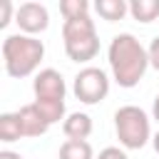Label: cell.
I'll list each match as a JSON object with an SVG mask.
<instances>
[{"instance_id": "obj_1", "label": "cell", "mask_w": 159, "mask_h": 159, "mask_svg": "<svg viewBox=\"0 0 159 159\" xmlns=\"http://www.w3.org/2000/svg\"><path fill=\"white\" fill-rule=\"evenodd\" d=\"M107 62H109V72H112V80L124 87V89H132L137 87L144 75H147V67H149V52L147 47L132 35V32H119L109 40V47H107Z\"/></svg>"}, {"instance_id": "obj_2", "label": "cell", "mask_w": 159, "mask_h": 159, "mask_svg": "<svg viewBox=\"0 0 159 159\" xmlns=\"http://www.w3.org/2000/svg\"><path fill=\"white\" fill-rule=\"evenodd\" d=\"M42 57H45V45L32 35L15 32L2 40V65H5V72L15 80L37 75Z\"/></svg>"}, {"instance_id": "obj_3", "label": "cell", "mask_w": 159, "mask_h": 159, "mask_svg": "<svg viewBox=\"0 0 159 159\" xmlns=\"http://www.w3.org/2000/svg\"><path fill=\"white\" fill-rule=\"evenodd\" d=\"M62 45H65V55L77 65L94 60L99 52V37H97L94 20L89 15L65 20L62 22Z\"/></svg>"}, {"instance_id": "obj_4", "label": "cell", "mask_w": 159, "mask_h": 159, "mask_svg": "<svg viewBox=\"0 0 159 159\" xmlns=\"http://www.w3.org/2000/svg\"><path fill=\"white\" fill-rule=\"evenodd\" d=\"M114 132H117L122 149H142L154 137L152 117L137 104H124L114 112Z\"/></svg>"}, {"instance_id": "obj_5", "label": "cell", "mask_w": 159, "mask_h": 159, "mask_svg": "<svg viewBox=\"0 0 159 159\" xmlns=\"http://www.w3.org/2000/svg\"><path fill=\"white\" fill-rule=\"evenodd\" d=\"M72 92L82 104H99L109 94V75L102 67H82L72 80Z\"/></svg>"}, {"instance_id": "obj_6", "label": "cell", "mask_w": 159, "mask_h": 159, "mask_svg": "<svg viewBox=\"0 0 159 159\" xmlns=\"http://www.w3.org/2000/svg\"><path fill=\"white\" fill-rule=\"evenodd\" d=\"M15 22L22 35H40L50 27V12L42 2H22L15 10Z\"/></svg>"}, {"instance_id": "obj_7", "label": "cell", "mask_w": 159, "mask_h": 159, "mask_svg": "<svg viewBox=\"0 0 159 159\" xmlns=\"http://www.w3.org/2000/svg\"><path fill=\"white\" fill-rule=\"evenodd\" d=\"M32 92H35V99H65L67 84H65L62 72H57L52 67L40 70L32 80Z\"/></svg>"}, {"instance_id": "obj_8", "label": "cell", "mask_w": 159, "mask_h": 159, "mask_svg": "<svg viewBox=\"0 0 159 159\" xmlns=\"http://www.w3.org/2000/svg\"><path fill=\"white\" fill-rule=\"evenodd\" d=\"M17 114H20V122H22V132H25V137H42V134H47L50 124H47V119L40 114V109L35 107V102L22 104V107L17 109Z\"/></svg>"}, {"instance_id": "obj_9", "label": "cell", "mask_w": 159, "mask_h": 159, "mask_svg": "<svg viewBox=\"0 0 159 159\" xmlns=\"http://www.w3.org/2000/svg\"><path fill=\"white\" fill-rule=\"evenodd\" d=\"M62 132L67 139H87L92 134V117L87 112H72L65 117Z\"/></svg>"}, {"instance_id": "obj_10", "label": "cell", "mask_w": 159, "mask_h": 159, "mask_svg": "<svg viewBox=\"0 0 159 159\" xmlns=\"http://www.w3.org/2000/svg\"><path fill=\"white\" fill-rule=\"evenodd\" d=\"M57 159H97V157L87 139H65Z\"/></svg>"}, {"instance_id": "obj_11", "label": "cell", "mask_w": 159, "mask_h": 159, "mask_svg": "<svg viewBox=\"0 0 159 159\" xmlns=\"http://www.w3.org/2000/svg\"><path fill=\"white\" fill-rule=\"evenodd\" d=\"M94 10L102 20L117 22V20H124V15H129V2H124V0H97Z\"/></svg>"}, {"instance_id": "obj_12", "label": "cell", "mask_w": 159, "mask_h": 159, "mask_svg": "<svg viewBox=\"0 0 159 159\" xmlns=\"http://www.w3.org/2000/svg\"><path fill=\"white\" fill-rule=\"evenodd\" d=\"M129 15L137 22L149 25L159 17V0H132L129 2Z\"/></svg>"}, {"instance_id": "obj_13", "label": "cell", "mask_w": 159, "mask_h": 159, "mask_svg": "<svg viewBox=\"0 0 159 159\" xmlns=\"http://www.w3.org/2000/svg\"><path fill=\"white\" fill-rule=\"evenodd\" d=\"M20 137H25L20 114H17V112H5V114H0V139L10 144V142H17Z\"/></svg>"}, {"instance_id": "obj_14", "label": "cell", "mask_w": 159, "mask_h": 159, "mask_svg": "<svg viewBox=\"0 0 159 159\" xmlns=\"http://www.w3.org/2000/svg\"><path fill=\"white\" fill-rule=\"evenodd\" d=\"M35 107L40 109V114L47 119V124H57L60 119L65 122V99H35Z\"/></svg>"}, {"instance_id": "obj_15", "label": "cell", "mask_w": 159, "mask_h": 159, "mask_svg": "<svg viewBox=\"0 0 159 159\" xmlns=\"http://www.w3.org/2000/svg\"><path fill=\"white\" fill-rule=\"evenodd\" d=\"M60 12H62L65 20L84 17V15H89V2L87 0H62L60 2Z\"/></svg>"}, {"instance_id": "obj_16", "label": "cell", "mask_w": 159, "mask_h": 159, "mask_svg": "<svg viewBox=\"0 0 159 159\" xmlns=\"http://www.w3.org/2000/svg\"><path fill=\"white\" fill-rule=\"evenodd\" d=\"M15 5L10 2V0H2L0 2V27H7L10 25V20H15Z\"/></svg>"}, {"instance_id": "obj_17", "label": "cell", "mask_w": 159, "mask_h": 159, "mask_svg": "<svg viewBox=\"0 0 159 159\" xmlns=\"http://www.w3.org/2000/svg\"><path fill=\"white\" fill-rule=\"evenodd\" d=\"M147 52H149V67H154V70L159 72V35H154V37H152V42H149Z\"/></svg>"}, {"instance_id": "obj_18", "label": "cell", "mask_w": 159, "mask_h": 159, "mask_svg": "<svg viewBox=\"0 0 159 159\" xmlns=\"http://www.w3.org/2000/svg\"><path fill=\"white\" fill-rule=\"evenodd\" d=\"M97 159H129V157H127V152L119 149V147H104V149L97 154Z\"/></svg>"}, {"instance_id": "obj_19", "label": "cell", "mask_w": 159, "mask_h": 159, "mask_svg": "<svg viewBox=\"0 0 159 159\" xmlns=\"http://www.w3.org/2000/svg\"><path fill=\"white\" fill-rule=\"evenodd\" d=\"M0 159H25V157L17 154V152H12V149H2L0 152Z\"/></svg>"}, {"instance_id": "obj_20", "label": "cell", "mask_w": 159, "mask_h": 159, "mask_svg": "<svg viewBox=\"0 0 159 159\" xmlns=\"http://www.w3.org/2000/svg\"><path fill=\"white\" fill-rule=\"evenodd\" d=\"M152 119L159 124V94L154 97V102H152Z\"/></svg>"}, {"instance_id": "obj_21", "label": "cell", "mask_w": 159, "mask_h": 159, "mask_svg": "<svg viewBox=\"0 0 159 159\" xmlns=\"http://www.w3.org/2000/svg\"><path fill=\"white\" fill-rule=\"evenodd\" d=\"M152 147H154V152L159 154V129L154 132V137H152Z\"/></svg>"}]
</instances>
